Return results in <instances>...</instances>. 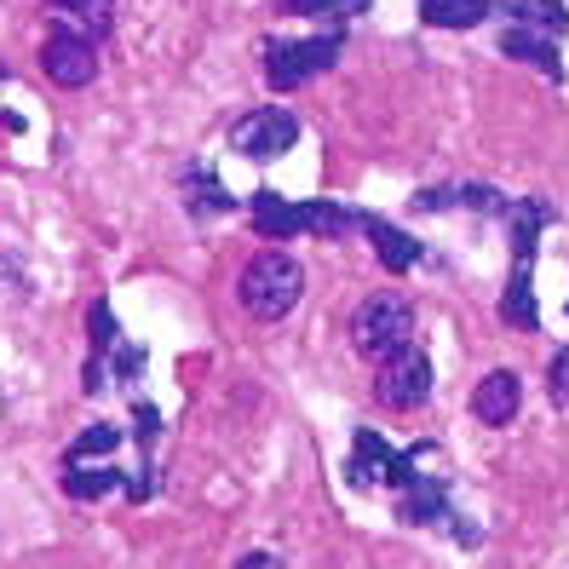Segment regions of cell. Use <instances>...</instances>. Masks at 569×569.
Segmentation results:
<instances>
[{"label": "cell", "mask_w": 569, "mask_h": 569, "mask_svg": "<svg viewBox=\"0 0 569 569\" xmlns=\"http://www.w3.org/2000/svg\"><path fill=\"white\" fill-rule=\"evenodd\" d=\"M299 293H306V271H299V259L277 253V248H264L248 259V271L237 282V299H242V311L259 317V322H282L293 306H299Z\"/></svg>", "instance_id": "1"}, {"label": "cell", "mask_w": 569, "mask_h": 569, "mask_svg": "<svg viewBox=\"0 0 569 569\" xmlns=\"http://www.w3.org/2000/svg\"><path fill=\"white\" fill-rule=\"evenodd\" d=\"M415 340V306L403 293H375V299H362L357 317H351V346L362 357H375L386 362L391 351H403Z\"/></svg>", "instance_id": "2"}, {"label": "cell", "mask_w": 569, "mask_h": 569, "mask_svg": "<svg viewBox=\"0 0 569 569\" xmlns=\"http://www.w3.org/2000/svg\"><path fill=\"white\" fill-rule=\"evenodd\" d=\"M340 47L346 36H317V41H264V81H271L277 92H293L317 81L322 70H333L340 63Z\"/></svg>", "instance_id": "3"}, {"label": "cell", "mask_w": 569, "mask_h": 569, "mask_svg": "<svg viewBox=\"0 0 569 569\" xmlns=\"http://www.w3.org/2000/svg\"><path fill=\"white\" fill-rule=\"evenodd\" d=\"M426 455H431L426 443H415V449L403 455V449H391L380 431H357V455H351V466H346V478H351L357 489H375V483L403 489V483L415 478V460H426Z\"/></svg>", "instance_id": "4"}, {"label": "cell", "mask_w": 569, "mask_h": 569, "mask_svg": "<svg viewBox=\"0 0 569 569\" xmlns=\"http://www.w3.org/2000/svg\"><path fill=\"white\" fill-rule=\"evenodd\" d=\"M431 386H438V375H431V357L403 346V351H391L380 368H375V397L386 409H420Z\"/></svg>", "instance_id": "5"}, {"label": "cell", "mask_w": 569, "mask_h": 569, "mask_svg": "<svg viewBox=\"0 0 569 569\" xmlns=\"http://www.w3.org/2000/svg\"><path fill=\"white\" fill-rule=\"evenodd\" d=\"M293 139H299V116L282 110V104L248 110L237 127H230V150H242L253 161H277L282 150H293Z\"/></svg>", "instance_id": "6"}, {"label": "cell", "mask_w": 569, "mask_h": 569, "mask_svg": "<svg viewBox=\"0 0 569 569\" xmlns=\"http://www.w3.org/2000/svg\"><path fill=\"white\" fill-rule=\"evenodd\" d=\"M41 70H47V81H58V87H92V76H98V47L87 41V36H76V29H52L47 36V47H41Z\"/></svg>", "instance_id": "7"}, {"label": "cell", "mask_w": 569, "mask_h": 569, "mask_svg": "<svg viewBox=\"0 0 569 569\" xmlns=\"http://www.w3.org/2000/svg\"><path fill=\"white\" fill-rule=\"evenodd\" d=\"M518 409H523V380L512 375V368H489V375L478 380V391H472L478 426H512Z\"/></svg>", "instance_id": "8"}, {"label": "cell", "mask_w": 569, "mask_h": 569, "mask_svg": "<svg viewBox=\"0 0 569 569\" xmlns=\"http://www.w3.org/2000/svg\"><path fill=\"white\" fill-rule=\"evenodd\" d=\"M500 52L507 58H518V63H529V70H541L547 81H563V63H558V47H552V36H535V29H507L500 36Z\"/></svg>", "instance_id": "9"}, {"label": "cell", "mask_w": 569, "mask_h": 569, "mask_svg": "<svg viewBox=\"0 0 569 569\" xmlns=\"http://www.w3.org/2000/svg\"><path fill=\"white\" fill-rule=\"evenodd\" d=\"M248 213H253V230L264 242H282V237H299V208L282 202L277 190H253L248 196Z\"/></svg>", "instance_id": "10"}, {"label": "cell", "mask_w": 569, "mask_h": 569, "mask_svg": "<svg viewBox=\"0 0 569 569\" xmlns=\"http://www.w3.org/2000/svg\"><path fill=\"white\" fill-rule=\"evenodd\" d=\"M397 518L403 523H443L449 518V500H443V483H431V478H409L403 495H397Z\"/></svg>", "instance_id": "11"}, {"label": "cell", "mask_w": 569, "mask_h": 569, "mask_svg": "<svg viewBox=\"0 0 569 569\" xmlns=\"http://www.w3.org/2000/svg\"><path fill=\"white\" fill-rule=\"evenodd\" d=\"M63 29H76V36L98 41V36H110L116 29V0H52Z\"/></svg>", "instance_id": "12"}, {"label": "cell", "mask_w": 569, "mask_h": 569, "mask_svg": "<svg viewBox=\"0 0 569 569\" xmlns=\"http://www.w3.org/2000/svg\"><path fill=\"white\" fill-rule=\"evenodd\" d=\"M495 12H500L495 0H420V18L431 29H478Z\"/></svg>", "instance_id": "13"}, {"label": "cell", "mask_w": 569, "mask_h": 569, "mask_svg": "<svg viewBox=\"0 0 569 569\" xmlns=\"http://www.w3.org/2000/svg\"><path fill=\"white\" fill-rule=\"evenodd\" d=\"M362 230L375 237V253H380V264H386V271H409V264H420V242L409 237V230L380 224V219H368Z\"/></svg>", "instance_id": "14"}, {"label": "cell", "mask_w": 569, "mask_h": 569, "mask_svg": "<svg viewBox=\"0 0 569 569\" xmlns=\"http://www.w3.org/2000/svg\"><path fill=\"white\" fill-rule=\"evenodd\" d=\"M518 29H535V36H563L569 29V7L563 0H512V7H500Z\"/></svg>", "instance_id": "15"}, {"label": "cell", "mask_w": 569, "mask_h": 569, "mask_svg": "<svg viewBox=\"0 0 569 569\" xmlns=\"http://www.w3.org/2000/svg\"><path fill=\"white\" fill-rule=\"evenodd\" d=\"M368 219L340 208V202H306L299 208V230H311V237H346V230H362Z\"/></svg>", "instance_id": "16"}, {"label": "cell", "mask_w": 569, "mask_h": 569, "mask_svg": "<svg viewBox=\"0 0 569 569\" xmlns=\"http://www.w3.org/2000/svg\"><path fill=\"white\" fill-rule=\"evenodd\" d=\"M110 489H121V472L110 460L104 466H63V495H70V500H98Z\"/></svg>", "instance_id": "17"}, {"label": "cell", "mask_w": 569, "mask_h": 569, "mask_svg": "<svg viewBox=\"0 0 569 569\" xmlns=\"http://www.w3.org/2000/svg\"><path fill=\"white\" fill-rule=\"evenodd\" d=\"M500 317H507L512 328H529L541 322V311H535V293H529V259L512 264V282H507V299H500Z\"/></svg>", "instance_id": "18"}, {"label": "cell", "mask_w": 569, "mask_h": 569, "mask_svg": "<svg viewBox=\"0 0 569 569\" xmlns=\"http://www.w3.org/2000/svg\"><path fill=\"white\" fill-rule=\"evenodd\" d=\"M184 208L190 213H230V208H237V196H224L208 167H190V173H184Z\"/></svg>", "instance_id": "19"}, {"label": "cell", "mask_w": 569, "mask_h": 569, "mask_svg": "<svg viewBox=\"0 0 569 569\" xmlns=\"http://www.w3.org/2000/svg\"><path fill=\"white\" fill-rule=\"evenodd\" d=\"M121 449V426H110V420H98V426H87L81 438L63 449V466H81L87 455H116Z\"/></svg>", "instance_id": "20"}, {"label": "cell", "mask_w": 569, "mask_h": 569, "mask_svg": "<svg viewBox=\"0 0 569 569\" xmlns=\"http://www.w3.org/2000/svg\"><path fill=\"white\" fill-rule=\"evenodd\" d=\"M87 322H92V357L104 362V351L121 340V333H116V317H110V306H104V299H98V306L87 311Z\"/></svg>", "instance_id": "21"}, {"label": "cell", "mask_w": 569, "mask_h": 569, "mask_svg": "<svg viewBox=\"0 0 569 569\" xmlns=\"http://www.w3.org/2000/svg\"><path fill=\"white\" fill-rule=\"evenodd\" d=\"M547 391H552V403L558 409H569V346L552 357V368H547Z\"/></svg>", "instance_id": "22"}, {"label": "cell", "mask_w": 569, "mask_h": 569, "mask_svg": "<svg viewBox=\"0 0 569 569\" xmlns=\"http://www.w3.org/2000/svg\"><path fill=\"white\" fill-rule=\"evenodd\" d=\"M237 569H288V563H282L277 552H242V558H237Z\"/></svg>", "instance_id": "23"}]
</instances>
